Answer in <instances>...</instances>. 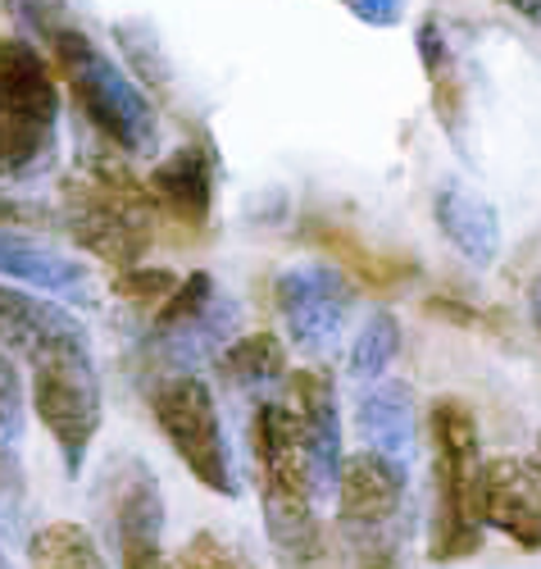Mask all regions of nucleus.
Segmentation results:
<instances>
[{"mask_svg":"<svg viewBox=\"0 0 541 569\" xmlns=\"http://www.w3.org/2000/svg\"><path fill=\"white\" fill-rule=\"evenodd\" d=\"M56 56L64 64V78L69 87L78 91V106L82 114L101 128L123 156H156L160 147V123H156V110L151 101L141 97L137 78H128L101 46H96L87 32L78 28H64L56 41Z\"/></svg>","mask_w":541,"mask_h":569,"instance_id":"f257e3e1","label":"nucleus"},{"mask_svg":"<svg viewBox=\"0 0 541 569\" xmlns=\"http://www.w3.org/2000/svg\"><path fill=\"white\" fill-rule=\"evenodd\" d=\"M28 365H32V406L46 429H51L64 456V469L82 473L87 451L96 433H101V378H96L87 333L56 342L51 351H41Z\"/></svg>","mask_w":541,"mask_h":569,"instance_id":"f03ea898","label":"nucleus"},{"mask_svg":"<svg viewBox=\"0 0 541 569\" xmlns=\"http://www.w3.org/2000/svg\"><path fill=\"white\" fill-rule=\"evenodd\" d=\"M64 223L78 247L114 269H137L151 247V214H146L141 187L110 164H91L78 182H69Z\"/></svg>","mask_w":541,"mask_h":569,"instance_id":"7ed1b4c3","label":"nucleus"},{"mask_svg":"<svg viewBox=\"0 0 541 569\" xmlns=\"http://www.w3.org/2000/svg\"><path fill=\"white\" fill-rule=\"evenodd\" d=\"M151 410H156L160 433L169 438L178 460L191 469L196 483L219 492V497L241 492L223 423H219V406H214V392L206 388V378H196V373L160 378L156 392H151Z\"/></svg>","mask_w":541,"mask_h":569,"instance_id":"20e7f679","label":"nucleus"},{"mask_svg":"<svg viewBox=\"0 0 541 569\" xmlns=\"http://www.w3.org/2000/svg\"><path fill=\"white\" fill-rule=\"evenodd\" d=\"M273 306L282 315L291 347H301L310 356H328L341 342V333H347L355 288L332 264H297L273 278Z\"/></svg>","mask_w":541,"mask_h":569,"instance_id":"39448f33","label":"nucleus"},{"mask_svg":"<svg viewBox=\"0 0 541 569\" xmlns=\"http://www.w3.org/2000/svg\"><path fill=\"white\" fill-rule=\"evenodd\" d=\"M110 488V529H114V551L123 569H173L164 556V497L156 469L128 456L114 460L106 473Z\"/></svg>","mask_w":541,"mask_h":569,"instance_id":"423d86ee","label":"nucleus"},{"mask_svg":"<svg viewBox=\"0 0 541 569\" xmlns=\"http://www.w3.org/2000/svg\"><path fill=\"white\" fill-rule=\"evenodd\" d=\"M291 388V415H297L301 429V456H305V483L314 506L337 497L341 483V465H347V451H341V410H337V388L332 378L319 369H301L287 378Z\"/></svg>","mask_w":541,"mask_h":569,"instance_id":"0eeeda50","label":"nucleus"},{"mask_svg":"<svg viewBox=\"0 0 541 569\" xmlns=\"http://www.w3.org/2000/svg\"><path fill=\"white\" fill-rule=\"evenodd\" d=\"M482 529H497L523 551H541V465L501 456L482 465L478 479Z\"/></svg>","mask_w":541,"mask_h":569,"instance_id":"6e6552de","label":"nucleus"},{"mask_svg":"<svg viewBox=\"0 0 541 569\" xmlns=\"http://www.w3.org/2000/svg\"><path fill=\"white\" fill-rule=\"evenodd\" d=\"M405 501V465H391L378 451L347 456L337 483V525L341 529H391Z\"/></svg>","mask_w":541,"mask_h":569,"instance_id":"1a4fd4ad","label":"nucleus"},{"mask_svg":"<svg viewBox=\"0 0 541 569\" xmlns=\"http://www.w3.org/2000/svg\"><path fill=\"white\" fill-rule=\"evenodd\" d=\"M0 273L28 282V288L51 292L69 306H91V297H96L91 273L73 256L37 242V237H23L14 228H0Z\"/></svg>","mask_w":541,"mask_h":569,"instance_id":"9d476101","label":"nucleus"},{"mask_svg":"<svg viewBox=\"0 0 541 569\" xmlns=\"http://www.w3.org/2000/svg\"><path fill=\"white\" fill-rule=\"evenodd\" d=\"M360 433L369 451L387 456L391 465H410L419 451V415H414V392L397 378H382L360 397Z\"/></svg>","mask_w":541,"mask_h":569,"instance_id":"9b49d317","label":"nucleus"},{"mask_svg":"<svg viewBox=\"0 0 541 569\" xmlns=\"http://www.w3.org/2000/svg\"><path fill=\"white\" fill-rule=\"evenodd\" d=\"M82 333L87 328L64 306L28 297L19 288H0V347L19 351L23 360H37L56 342H69V338H82Z\"/></svg>","mask_w":541,"mask_h":569,"instance_id":"f8f14e48","label":"nucleus"},{"mask_svg":"<svg viewBox=\"0 0 541 569\" xmlns=\"http://www.w3.org/2000/svg\"><path fill=\"white\" fill-rule=\"evenodd\" d=\"M237 323H241V310L237 301H228L223 292L196 315L187 319L182 328H169V333H156V360L169 369L164 378L173 373H191L196 365H206V360H219L228 347H232V333H237Z\"/></svg>","mask_w":541,"mask_h":569,"instance_id":"ddd939ff","label":"nucleus"},{"mask_svg":"<svg viewBox=\"0 0 541 569\" xmlns=\"http://www.w3.org/2000/svg\"><path fill=\"white\" fill-rule=\"evenodd\" d=\"M432 219L441 228V237L473 264H491L501 251V219L478 192L460 182H441L432 197Z\"/></svg>","mask_w":541,"mask_h":569,"instance_id":"4468645a","label":"nucleus"},{"mask_svg":"<svg viewBox=\"0 0 541 569\" xmlns=\"http://www.w3.org/2000/svg\"><path fill=\"white\" fill-rule=\"evenodd\" d=\"M0 110L41 123L60 119V87L23 37H0Z\"/></svg>","mask_w":541,"mask_h":569,"instance_id":"2eb2a0df","label":"nucleus"},{"mask_svg":"<svg viewBox=\"0 0 541 569\" xmlns=\"http://www.w3.org/2000/svg\"><path fill=\"white\" fill-rule=\"evenodd\" d=\"M151 192L156 201L182 219V223H206L214 206V160L206 147H178L169 160L156 164L151 173Z\"/></svg>","mask_w":541,"mask_h":569,"instance_id":"dca6fc26","label":"nucleus"},{"mask_svg":"<svg viewBox=\"0 0 541 569\" xmlns=\"http://www.w3.org/2000/svg\"><path fill=\"white\" fill-rule=\"evenodd\" d=\"M419 60H423V73L432 82V110L447 128V137L455 147H464V123H469V97H464V78L455 69V56H451V41L441 32L437 19H423L419 23Z\"/></svg>","mask_w":541,"mask_h":569,"instance_id":"f3484780","label":"nucleus"},{"mask_svg":"<svg viewBox=\"0 0 541 569\" xmlns=\"http://www.w3.org/2000/svg\"><path fill=\"white\" fill-rule=\"evenodd\" d=\"M219 373L228 378V388H237V392H269V388L287 383V347L273 333L237 338L219 356Z\"/></svg>","mask_w":541,"mask_h":569,"instance_id":"a211bd4d","label":"nucleus"},{"mask_svg":"<svg viewBox=\"0 0 541 569\" xmlns=\"http://www.w3.org/2000/svg\"><path fill=\"white\" fill-rule=\"evenodd\" d=\"M56 160V123L0 110V178H32Z\"/></svg>","mask_w":541,"mask_h":569,"instance_id":"6ab92c4d","label":"nucleus"},{"mask_svg":"<svg viewBox=\"0 0 541 569\" xmlns=\"http://www.w3.org/2000/svg\"><path fill=\"white\" fill-rule=\"evenodd\" d=\"M28 560L32 569H110L101 547L91 542V533L82 525H69V519L41 525L28 538Z\"/></svg>","mask_w":541,"mask_h":569,"instance_id":"aec40b11","label":"nucleus"},{"mask_svg":"<svg viewBox=\"0 0 541 569\" xmlns=\"http://www.w3.org/2000/svg\"><path fill=\"white\" fill-rule=\"evenodd\" d=\"M432 447L437 465H482L478 415L455 397H441L432 406Z\"/></svg>","mask_w":541,"mask_h":569,"instance_id":"412c9836","label":"nucleus"},{"mask_svg":"<svg viewBox=\"0 0 541 569\" xmlns=\"http://www.w3.org/2000/svg\"><path fill=\"white\" fill-rule=\"evenodd\" d=\"M401 351V323L391 310H373L360 333L351 342V378H360V383H382V373L391 369V360H397Z\"/></svg>","mask_w":541,"mask_h":569,"instance_id":"4be33fe9","label":"nucleus"},{"mask_svg":"<svg viewBox=\"0 0 541 569\" xmlns=\"http://www.w3.org/2000/svg\"><path fill=\"white\" fill-rule=\"evenodd\" d=\"M114 41H119V51L128 56L137 82L156 87V91L169 87V64H164V51H160L151 23H114Z\"/></svg>","mask_w":541,"mask_h":569,"instance_id":"5701e85b","label":"nucleus"},{"mask_svg":"<svg viewBox=\"0 0 541 569\" xmlns=\"http://www.w3.org/2000/svg\"><path fill=\"white\" fill-rule=\"evenodd\" d=\"M219 297V288H214V278L210 273H191V278H182L178 282V292L156 310V333H169V328H182L187 319H196L210 301Z\"/></svg>","mask_w":541,"mask_h":569,"instance_id":"b1692460","label":"nucleus"},{"mask_svg":"<svg viewBox=\"0 0 541 569\" xmlns=\"http://www.w3.org/2000/svg\"><path fill=\"white\" fill-rule=\"evenodd\" d=\"M178 565H182V569H256L251 560H246L241 547H232V542L219 538V533H196V538L182 547Z\"/></svg>","mask_w":541,"mask_h":569,"instance_id":"393cba45","label":"nucleus"},{"mask_svg":"<svg viewBox=\"0 0 541 569\" xmlns=\"http://www.w3.org/2000/svg\"><path fill=\"white\" fill-rule=\"evenodd\" d=\"M178 273H169V269H123L119 278H114V288H119V297H128L132 306H164L173 292H178Z\"/></svg>","mask_w":541,"mask_h":569,"instance_id":"a878e982","label":"nucleus"},{"mask_svg":"<svg viewBox=\"0 0 541 569\" xmlns=\"http://www.w3.org/2000/svg\"><path fill=\"white\" fill-rule=\"evenodd\" d=\"M23 506H28V483H23V465L10 451V442L0 438V525L23 529Z\"/></svg>","mask_w":541,"mask_h":569,"instance_id":"bb28decb","label":"nucleus"},{"mask_svg":"<svg viewBox=\"0 0 541 569\" xmlns=\"http://www.w3.org/2000/svg\"><path fill=\"white\" fill-rule=\"evenodd\" d=\"M10 6V14L23 23V28H32L37 37H60L64 28H69V0H6Z\"/></svg>","mask_w":541,"mask_h":569,"instance_id":"cd10ccee","label":"nucleus"},{"mask_svg":"<svg viewBox=\"0 0 541 569\" xmlns=\"http://www.w3.org/2000/svg\"><path fill=\"white\" fill-rule=\"evenodd\" d=\"M23 433V378L14 360L0 351V438L14 442Z\"/></svg>","mask_w":541,"mask_h":569,"instance_id":"c85d7f7f","label":"nucleus"},{"mask_svg":"<svg viewBox=\"0 0 541 569\" xmlns=\"http://www.w3.org/2000/svg\"><path fill=\"white\" fill-rule=\"evenodd\" d=\"M401 6L405 0H347V10L364 23H378V28H391L401 19Z\"/></svg>","mask_w":541,"mask_h":569,"instance_id":"c756f323","label":"nucleus"},{"mask_svg":"<svg viewBox=\"0 0 541 569\" xmlns=\"http://www.w3.org/2000/svg\"><path fill=\"white\" fill-rule=\"evenodd\" d=\"M0 219H23V223H46V219H51V214H46L41 206H28V201H6V197H0Z\"/></svg>","mask_w":541,"mask_h":569,"instance_id":"7c9ffc66","label":"nucleus"},{"mask_svg":"<svg viewBox=\"0 0 541 569\" xmlns=\"http://www.w3.org/2000/svg\"><path fill=\"white\" fill-rule=\"evenodd\" d=\"M501 6H505L510 14H519L528 28H537V32H541V0H501Z\"/></svg>","mask_w":541,"mask_h":569,"instance_id":"2f4dec72","label":"nucleus"},{"mask_svg":"<svg viewBox=\"0 0 541 569\" xmlns=\"http://www.w3.org/2000/svg\"><path fill=\"white\" fill-rule=\"evenodd\" d=\"M528 315H532L537 333H541V278H532V288H528Z\"/></svg>","mask_w":541,"mask_h":569,"instance_id":"473e14b6","label":"nucleus"},{"mask_svg":"<svg viewBox=\"0 0 541 569\" xmlns=\"http://www.w3.org/2000/svg\"><path fill=\"white\" fill-rule=\"evenodd\" d=\"M0 569H10V560H6V551H0Z\"/></svg>","mask_w":541,"mask_h":569,"instance_id":"72a5a7b5","label":"nucleus"},{"mask_svg":"<svg viewBox=\"0 0 541 569\" xmlns=\"http://www.w3.org/2000/svg\"><path fill=\"white\" fill-rule=\"evenodd\" d=\"M537 451H541V438H537ZM537 465H541V456H537Z\"/></svg>","mask_w":541,"mask_h":569,"instance_id":"f704fd0d","label":"nucleus"}]
</instances>
